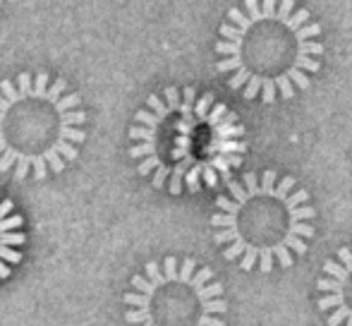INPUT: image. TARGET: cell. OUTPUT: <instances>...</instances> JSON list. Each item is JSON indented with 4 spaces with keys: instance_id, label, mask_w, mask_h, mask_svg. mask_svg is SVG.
Returning a JSON list of instances; mask_svg holds the SVG:
<instances>
[{
    "instance_id": "1",
    "label": "cell",
    "mask_w": 352,
    "mask_h": 326,
    "mask_svg": "<svg viewBox=\"0 0 352 326\" xmlns=\"http://www.w3.org/2000/svg\"><path fill=\"white\" fill-rule=\"evenodd\" d=\"M127 137L137 173L175 197L216 187L247 154L240 118L195 87L151 94L135 113Z\"/></svg>"
},
{
    "instance_id": "2",
    "label": "cell",
    "mask_w": 352,
    "mask_h": 326,
    "mask_svg": "<svg viewBox=\"0 0 352 326\" xmlns=\"http://www.w3.org/2000/svg\"><path fill=\"white\" fill-rule=\"evenodd\" d=\"M216 56V70L250 101L292 98L321 67V27L295 0H242L221 24Z\"/></svg>"
},
{
    "instance_id": "3",
    "label": "cell",
    "mask_w": 352,
    "mask_h": 326,
    "mask_svg": "<svg viewBox=\"0 0 352 326\" xmlns=\"http://www.w3.org/2000/svg\"><path fill=\"white\" fill-rule=\"evenodd\" d=\"M314 216L309 192L297 187L292 175L247 173L242 180L228 182V195L216 199L213 240L240 269L269 274L274 266L287 269L305 254L314 238Z\"/></svg>"
},
{
    "instance_id": "4",
    "label": "cell",
    "mask_w": 352,
    "mask_h": 326,
    "mask_svg": "<svg viewBox=\"0 0 352 326\" xmlns=\"http://www.w3.org/2000/svg\"><path fill=\"white\" fill-rule=\"evenodd\" d=\"M87 111L65 77L19 72L0 82V173L46 180L77 161Z\"/></svg>"
},
{
    "instance_id": "5",
    "label": "cell",
    "mask_w": 352,
    "mask_h": 326,
    "mask_svg": "<svg viewBox=\"0 0 352 326\" xmlns=\"http://www.w3.org/2000/svg\"><path fill=\"white\" fill-rule=\"evenodd\" d=\"M122 303L127 326H226L228 314L221 281L192 257L148 261Z\"/></svg>"
},
{
    "instance_id": "6",
    "label": "cell",
    "mask_w": 352,
    "mask_h": 326,
    "mask_svg": "<svg viewBox=\"0 0 352 326\" xmlns=\"http://www.w3.org/2000/svg\"><path fill=\"white\" fill-rule=\"evenodd\" d=\"M316 307L329 326H352V247H340L316 281Z\"/></svg>"
},
{
    "instance_id": "7",
    "label": "cell",
    "mask_w": 352,
    "mask_h": 326,
    "mask_svg": "<svg viewBox=\"0 0 352 326\" xmlns=\"http://www.w3.org/2000/svg\"><path fill=\"white\" fill-rule=\"evenodd\" d=\"M27 230L24 216L17 211L12 199L0 195V281H8L12 271L22 264Z\"/></svg>"
},
{
    "instance_id": "8",
    "label": "cell",
    "mask_w": 352,
    "mask_h": 326,
    "mask_svg": "<svg viewBox=\"0 0 352 326\" xmlns=\"http://www.w3.org/2000/svg\"><path fill=\"white\" fill-rule=\"evenodd\" d=\"M3 3H5V0H0V8H3Z\"/></svg>"
}]
</instances>
